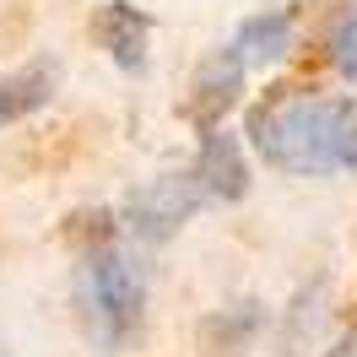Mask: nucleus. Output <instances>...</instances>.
Masks as SVG:
<instances>
[{
	"label": "nucleus",
	"mask_w": 357,
	"mask_h": 357,
	"mask_svg": "<svg viewBox=\"0 0 357 357\" xmlns=\"http://www.w3.org/2000/svg\"><path fill=\"white\" fill-rule=\"evenodd\" d=\"M249 141L271 168L287 174H347L357 162V103L325 92L271 98L249 114Z\"/></svg>",
	"instance_id": "obj_1"
},
{
	"label": "nucleus",
	"mask_w": 357,
	"mask_h": 357,
	"mask_svg": "<svg viewBox=\"0 0 357 357\" xmlns=\"http://www.w3.org/2000/svg\"><path fill=\"white\" fill-rule=\"evenodd\" d=\"M87 287V319L103 347H125L146 319V271L119 244H98L82 271Z\"/></svg>",
	"instance_id": "obj_2"
},
{
	"label": "nucleus",
	"mask_w": 357,
	"mask_h": 357,
	"mask_svg": "<svg viewBox=\"0 0 357 357\" xmlns=\"http://www.w3.org/2000/svg\"><path fill=\"white\" fill-rule=\"evenodd\" d=\"M195 206H201L195 178L190 174H162V178H152V184H141L130 201H125V222H130L135 238L162 244V238H174L178 227L190 222Z\"/></svg>",
	"instance_id": "obj_3"
},
{
	"label": "nucleus",
	"mask_w": 357,
	"mask_h": 357,
	"mask_svg": "<svg viewBox=\"0 0 357 357\" xmlns=\"http://www.w3.org/2000/svg\"><path fill=\"white\" fill-rule=\"evenodd\" d=\"M195 190H201V201H238L249 190V168H244V152H238V141L227 130H206L201 135V152H195Z\"/></svg>",
	"instance_id": "obj_4"
},
{
	"label": "nucleus",
	"mask_w": 357,
	"mask_h": 357,
	"mask_svg": "<svg viewBox=\"0 0 357 357\" xmlns=\"http://www.w3.org/2000/svg\"><path fill=\"white\" fill-rule=\"evenodd\" d=\"M292 54V11H260V17H249L238 22V33L227 38L222 60L227 66H276V60H287Z\"/></svg>",
	"instance_id": "obj_5"
},
{
	"label": "nucleus",
	"mask_w": 357,
	"mask_h": 357,
	"mask_svg": "<svg viewBox=\"0 0 357 357\" xmlns=\"http://www.w3.org/2000/svg\"><path fill=\"white\" fill-rule=\"evenodd\" d=\"M92 33H98V44L109 49L125 70H141V60H146V38H152V17H146L141 6H130V0H109V6L98 11Z\"/></svg>",
	"instance_id": "obj_6"
},
{
	"label": "nucleus",
	"mask_w": 357,
	"mask_h": 357,
	"mask_svg": "<svg viewBox=\"0 0 357 357\" xmlns=\"http://www.w3.org/2000/svg\"><path fill=\"white\" fill-rule=\"evenodd\" d=\"M49 92H54V66H27L17 70V76H6L0 82V125H17V119H27L33 109H44Z\"/></svg>",
	"instance_id": "obj_7"
},
{
	"label": "nucleus",
	"mask_w": 357,
	"mask_h": 357,
	"mask_svg": "<svg viewBox=\"0 0 357 357\" xmlns=\"http://www.w3.org/2000/svg\"><path fill=\"white\" fill-rule=\"evenodd\" d=\"M238 87H244V70L227 66L222 54H217V60L201 70V82H195V92H201V98H195V114H201L206 125H211V119H217V114H222L227 103L238 98Z\"/></svg>",
	"instance_id": "obj_8"
},
{
	"label": "nucleus",
	"mask_w": 357,
	"mask_h": 357,
	"mask_svg": "<svg viewBox=\"0 0 357 357\" xmlns=\"http://www.w3.org/2000/svg\"><path fill=\"white\" fill-rule=\"evenodd\" d=\"M331 66L357 87V0L341 6V17H335V27H331Z\"/></svg>",
	"instance_id": "obj_9"
},
{
	"label": "nucleus",
	"mask_w": 357,
	"mask_h": 357,
	"mask_svg": "<svg viewBox=\"0 0 357 357\" xmlns=\"http://www.w3.org/2000/svg\"><path fill=\"white\" fill-rule=\"evenodd\" d=\"M319 357H357V331H347L341 341H331V347H325Z\"/></svg>",
	"instance_id": "obj_10"
},
{
	"label": "nucleus",
	"mask_w": 357,
	"mask_h": 357,
	"mask_svg": "<svg viewBox=\"0 0 357 357\" xmlns=\"http://www.w3.org/2000/svg\"><path fill=\"white\" fill-rule=\"evenodd\" d=\"M0 357H11V352H6V347H0Z\"/></svg>",
	"instance_id": "obj_11"
},
{
	"label": "nucleus",
	"mask_w": 357,
	"mask_h": 357,
	"mask_svg": "<svg viewBox=\"0 0 357 357\" xmlns=\"http://www.w3.org/2000/svg\"><path fill=\"white\" fill-rule=\"evenodd\" d=\"M352 168H357V162H352Z\"/></svg>",
	"instance_id": "obj_12"
}]
</instances>
